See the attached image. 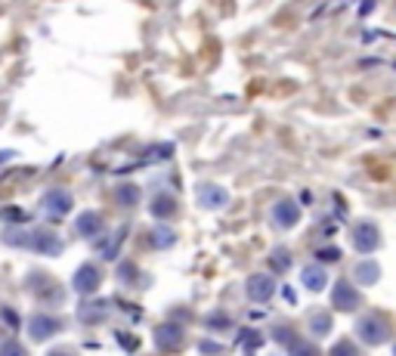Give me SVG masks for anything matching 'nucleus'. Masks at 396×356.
I'll use <instances>...</instances> for the list:
<instances>
[{"label":"nucleus","mask_w":396,"mask_h":356,"mask_svg":"<svg viewBox=\"0 0 396 356\" xmlns=\"http://www.w3.org/2000/svg\"><path fill=\"white\" fill-rule=\"evenodd\" d=\"M356 335H360L365 344H381V341H387V335H390V325H387L384 316L369 313V316L360 319V325H356Z\"/></svg>","instance_id":"f257e3e1"},{"label":"nucleus","mask_w":396,"mask_h":356,"mask_svg":"<svg viewBox=\"0 0 396 356\" xmlns=\"http://www.w3.org/2000/svg\"><path fill=\"white\" fill-rule=\"evenodd\" d=\"M41 211L47 214V217H53V220L65 217V214L71 211V196L65 189H50L47 196L41 198Z\"/></svg>","instance_id":"f03ea898"},{"label":"nucleus","mask_w":396,"mask_h":356,"mask_svg":"<svg viewBox=\"0 0 396 356\" xmlns=\"http://www.w3.org/2000/svg\"><path fill=\"white\" fill-rule=\"evenodd\" d=\"M360 288H353V285H347V282H338L334 285V294H332V303H334V310H356L360 307Z\"/></svg>","instance_id":"7ed1b4c3"},{"label":"nucleus","mask_w":396,"mask_h":356,"mask_svg":"<svg viewBox=\"0 0 396 356\" xmlns=\"http://www.w3.org/2000/svg\"><path fill=\"white\" fill-rule=\"evenodd\" d=\"M353 245H356L360 251H375L378 245H381L378 226H375V224H369V220H362V224L353 229Z\"/></svg>","instance_id":"20e7f679"},{"label":"nucleus","mask_w":396,"mask_h":356,"mask_svg":"<svg viewBox=\"0 0 396 356\" xmlns=\"http://www.w3.org/2000/svg\"><path fill=\"white\" fill-rule=\"evenodd\" d=\"M100 279H102L100 266L87 263V266H81L78 276H74V288H78V292H84V294H93L96 288H100Z\"/></svg>","instance_id":"39448f33"},{"label":"nucleus","mask_w":396,"mask_h":356,"mask_svg":"<svg viewBox=\"0 0 396 356\" xmlns=\"http://www.w3.org/2000/svg\"><path fill=\"white\" fill-rule=\"evenodd\" d=\"M59 331V319L56 316H47V313H37L32 319V335L37 341H47V338H53Z\"/></svg>","instance_id":"423d86ee"},{"label":"nucleus","mask_w":396,"mask_h":356,"mask_svg":"<svg viewBox=\"0 0 396 356\" xmlns=\"http://www.w3.org/2000/svg\"><path fill=\"white\" fill-rule=\"evenodd\" d=\"M270 294H273L270 276H251L248 279V298L251 301H270Z\"/></svg>","instance_id":"0eeeda50"},{"label":"nucleus","mask_w":396,"mask_h":356,"mask_svg":"<svg viewBox=\"0 0 396 356\" xmlns=\"http://www.w3.org/2000/svg\"><path fill=\"white\" fill-rule=\"evenodd\" d=\"M226 192H223L220 186H201L198 189V202H201V207H223L226 205Z\"/></svg>","instance_id":"6e6552de"},{"label":"nucleus","mask_w":396,"mask_h":356,"mask_svg":"<svg viewBox=\"0 0 396 356\" xmlns=\"http://www.w3.org/2000/svg\"><path fill=\"white\" fill-rule=\"evenodd\" d=\"M100 229H102V217H100L96 211L84 214V217L78 220V233L87 235V239H96V235H100Z\"/></svg>","instance_id":"1a4fd4ad"},{"label":"nucleus","mask_w":396,"mask_h":356,"mask_svg":"<svg viewBox=\"0 0 396 356\" xmlns=\"http://www.w3.org/2000/svg\"><path fill=\"white\" fill-rule=\"evenodd\" d=\"M297 217H301V211L294 207V202H279L275 205V224L279 226H294Z\"/></svg>","instance_id":"9d476101"},{"label":"nucleus","mask_w":396,"mask_h":356,"mask_svg":"<svg viewBox=\"0 0 396 356\" xmlns=\"http://www.w3.org/2000/svg\"><path fill=\"white\" fill-rule=\"evenodd\" d=\"M180 335H183L180 325H161V329H158V344H164L168 350H177V347L183 344Z\"/></svg>","instance_id":"9b49d317"},{"label":"nucleus","mask_w":396,"mask_h":356,"mask_svg":"<svg viewBox=\"0 0 396 356\" xmlns=\"http://www.w3.org/2000/svg\"><path fill=\"white\" fill-rule=\"evenodd\" d=\"M325 282H328V276H325L322 266H306L303 270V285H310V292H322Z\"/></svg>","instance_id":"f8f14e48"},{"label":"nucleus","mask_w":396,"mask_h":356,"mask_svg":"<svg viewBox=\"0 0 396 356\" xmlns=\"http://www.w3.org/2000/svg\"><path fill=\"white\" fill-rule=\"evenodd\" d=\"M152 211L158 214V217H174L177 202H174L170 196H158V198H155V205H152Z\"/></svg>","instance_id":"ddd939ff"},{"label":"nucleus","mask_w":396,"mask_h":356,"mask_svg":"<svg viewBox=\"0 0 396 356\" xmlns=\"http://www.w3.org/2000/svg\"><path fill=\"white\" fill-rule=\"evenodd\" d=\"M356 279H360V285H369V282L378 279V266L375 263H362V270H356Z\"/></svg>","instance_id":"4468645a"},{"label":"nucleus","mask_w":396,"mask_h":356,"mask_svg":"<svg viewBox=\"0 0 396 356\" xmlns=\"http://www.w3.org/2000/svg\"><path fill=\"white\" fill-rule=\"evenodd\" d=\"M115 196H118V202H121V205H133V202L139 198V189H133V186H121V189L115 192Z\"/></svg>","instance_id":"2eb2a0df"},{"label":"nucleus","mask_w":396,"mask_h":356,"mask_svg":"<svg viewBox=\"0 0 396 356\" xmlns=\"http://www.w3.org/2000/svg\"><path fill=\"white\" fill-rule=\"evenodd\" d=\"M332 356H360V350L353 347V341H341V344H334Z\"/></svg>","instance_id":"dca6fc26"},{"label":"nucleus","mask_w":396,"mask_h":356,"mask_svg":"<svg viewBox=\"0 0 396 356\" xmlns=\"http://www.w3.org/2000/svg\"><path fill=\"white\" fill-rule=\"evenodd\" d=\"M288 261H291V254H288V251H275V254H273V266H275V270H288Z\"/></svg>","instance_id":"f3484780"},{"label":"nucleus","mask_w":396,"mask_h":356,"mask_svg":"<svg viewBox=\"0 0 396 356\" xmlns=\"http://www.w3.org/2000/svg\"><path fill=\"white\" fill-rule=\"evenodd\" d=\"M0 356H25V350H22L16 341H6V344L0 347Z\"/></svg>","instance_id":"a211bd4d"},{"label":"nucleus","mask_w":396,"mask_h":356,"mask_svg":"<svg viewBox=\"0 0 396 356\" xmlns=\"http://www.w3.org/2000/svg\"><path fill=\"white\" fill-rule=\"evenodd\" d=\"M313 329H316V335H325V331H328V316L316 313V319H313Z\"/></svg>","instance_id":"6ab92c4d"},{"label":"nucleus","mask_w":396,"mask_h":356,"mask_svg":"<svg viewBox=\"0 0 396 356\" xmlns=\"http://www.w3.org/2000/svg\"><path fill=\"white\" fill-rule=\"evenodd\" d=\"M170 242H174V233H168V229H164V233H155V245H164V248H168Z\"/></svg>","instance_id":"aec40b11"},{"label":"nucleus","mask_w":396,"mask_h":356,"mask_svg":"<svg viewBox=\"0 0 396 356\" xmlns=\"http://www.w3.org/2000/svg\"><path fill=\"white\" fill-rule=\"evenodd\" d=\"M294 356H316V350L306 344H294Z\"/></svg>","instance_id":"412c9836"},{"label":"nucleus","mask_w":396,"mask_h":356,"mask_svg":"<svg viewBox=\"0 0 396 356\" xmlns=\"http://www.w3.org/2000/svg\"><path fill=\"white\" fill-rule=\"evenodd\" d=\"M50 356H71V353H62V350H59V353H50Z\"/></svg>","instance_id":"4be33fe9"}]
</instances>
